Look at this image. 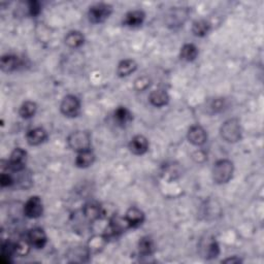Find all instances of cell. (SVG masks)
I'll use <instances>...</instances> for the list:
<instances>
[{"label":"cell","instance_id":"1","mask_svg":"<svg viewBox=\"0 0 264 264\" xmlns=\"http://www.w3.org/2000/svg\"><path fill=\"white\" fill-rule=\"evenodd\" d=\"M234 172V165L228 159H221L214 164L213 179L215 183L222 185L228 183Z\"/></svg>","mask_w":264,"mask_h":264},{"label":"cell","instance_id":"2","mask_svg":"<svg viewBox=\"0 0 264 264\" xmlns=\"http://www.w3.org/2000/svg\"><path fill=\"white\" fill-rule=\"evenodd\" d=\"M222 139L229 142L234 143L242 139V126L239 120L236 118L229 119L223 123L220 129Z\"/></svg>","mask_w":264,"mask_h":264},{"label":"cell","instance_id":"3","mask_svg":"<svg viewBox=\"0 0 264 264\" xmlns=\"http://www.w3.org/2000/svg\"><path fill=\"white\" fill-rule=\"evenodd\" d=\"M68 147L76 151L77 153L91 149V135L87 131H75L70 133L67 138Z\"/></svg>","mask_w":264,"mask_h":264},{"label":"cell","instance_id":"4","mask_svg":"<svg viewBox=\"0 0 264 264\" xmlns=\"http://www.w3.org/2000/svg\"><path fill=\"white\" fill-rule=\"evenodd\" d=\"M113 14V6L109 3H95L88 11V18L93 24H99L108 20Z\"/></svg>","mask_w":264,"mask_h":264},{"label":"cell","instance_id":"5","mask_svg":"<svg viewBox=\"0 0 264 264\" xmlns=\"http://www.w3.org/2000/svg\"><path fill=\"white\" fill-rule=\"evenodd\" d=\"M60 110L62 115L68 118H75L81 111V101L75 95H67L61 101Z\"/></svg>","mask_w":264,"mask_h":264},{"label":"cell","instance_id":"6","mask_svg":"<svg viewBox=\"0 0 264 264\" xmlns=\"http://www.w3.org/2000/svg\"><path fill=\"white\" fill-rule=\"evenodd\" d=\"M26 163L27 152L22 148H17L12 152L10 160L7 161V167L15 172H21L25 170Z\"/></svg>","mask_w":264,"mask_h":264},{"label":"cell","instance_id":"7","mask_svg":"<svg viewBox=\"0 0 264 264\" xmlns=\"http://www.w3.org/2000/svg\"><path fill=\"white\" fill-rule=\"evenodd\" d=\"M44 212V204L42 198L38 196H31L24 204V215L29 219H37Z\"/></svg>","mask_w":264,"mask_h":264},{"label":"cell","instance_id":"8","mask_svg":"<svg viewBox=\"0 0 264 264\" xmlns=\"http://www.w3.org/2000/svg\"><path fill=\"white\" fill-rule=\"evenodd\" d=\"M27 238L31 247L35 248V249H43L47 242V237L45 230L41 227H34L30 229L27 234Z\"/></svg>","mask_w":264,"mask_h":264},{"label":"cell","instance_id":"9","mask_svg":"<svg viewBox=\"0 0 264 264\" xmlns=\"http://www.w3.org/2000/svg\"><path fill=\"white\" fill-rule=\"evenodd\" d=\"M187 138L189 142H191L192 145L194 146H202L206 142L207 140V134L206 131L204 130V128L199 125H193L190 127V129L188 130Z\"/></svg>","mask_w":264,"mask_h":264},{"label":"cell","instance_id":"10","mask_svg":"<svg viewBox=\"0 0 264 264\" xmlns=\"http://www.w3.org/2000/svg\"><path fill=\"white\" fill-rule=\"evenodd\" d=\"M129 150L134 155H143L146 154L149 150V140L143 135H135L129 142Z\"/></svg>","mask_w":264,"mask_h":264},{"label":"cell","instance_id":"11","mask_svg":"<svg viewBox=\"0 0 264 264\" xmlns=\"http://www.w3.org/2000/svg\"><path fill=\"white\" fill-rule=\"evenodd\" d=\"M146 19V14L140 10H134L128 12L123 20V25L130 28H137L142 25L143 21Z\"/></svg>","mask_w":264,"mask_h":264},{"label":"cell","instance_id":"12","mask_svg":"<svg viewBox=\"0 0 264 264\" xmlns=\"http://www.w3.org/2000/svg\"><path fill=\"white\" fill-rule=\"evenodd\" d=\"M47 139V131L42 127H36L30 129L26 134V140L29 146L36 147L42 145Z\"/></svg>","mask_w":264,"mask_h":264},{"label":"cell","instance_id":"13","mask_svg":"<svg viewBox=\"0 0 264 264\" xmlns=\"http://www.w3.org/2000/svg\"><path fill=\"white\" fill-rule=\"evenodd\" d=\"M83 213H84L85 217L91 222L96 221V220H99V219H101L102 217H105V216H106L105 209H103V207L100 204L96 203V202L87 203L84 206Z\"/></svg>","mask_w":264,"mask_h":264},{"label":"cell","instance_id":"14","mask_svg":"<svg viewBox=\"0 0 264 264\" xmlns=\"http://www.w3.org/2000/svg\"><path fill=\"white\" fill-rule=\"evenodd\" d=\"M125 218L129 224L130 228H137L140 226L141 224L145 221V214L141 210H140L139 207L131 206L129 210L126 212Z\"/></svg>","mask_w":264,"mask_h":264},{"label":"cell","instance_id":"15","mask_svg":"<svg viewBox=\"0 0 264 264\" xmlns=\"http://www.w3.org/2000/svg\"><path fill=\"white\" fill-rule=\"evenodd\" d=\"M21 65L22 60L18 56L13 54H6L2 56L1 62H0V66H1V69L4 73H13V71L17 70Z\"/></svg>","mask_w":264,"mask_h":264},{"label":"cell","instance_id":"16","mask_svg":"<svg viewBox=\"0 0 264 264\" xmlns=\"http://www.w3.org/2000/svg\"><path fill=\"white\" fill-rule=\"evenodd\" d=\"M149 100L152 106L161 108L166 106L170 101V95L167 94L165 90L162 89H157L152 91L149 95Z\"/></svg>","mask_w":264,"mask_h":264},{"label":"cell","instance_id":"17","mask_svg":"<svg viewBox=\"0 0 264 264\" xmlns=\"http://www.w3.org/2000/svg\"><path fill=\"white\" fill-rule=\"evenodd\" d=\"M95 161V155L90 150L79 152L76 158V166L78 169H87L90 167Z\"/></svg>","mask_w":264,"mask_h":264},{"label":"cell","instance_id":"18","mask_svg":"<svg viewBox=\"0 0 264 264\" xmlns=\"http://www.w3.org/2000/svg\"><path fill=\"white\" fill-rule=\"evenodd\" d=\"M138 68V64L132 59H125L122 60L118 64L117 67V74L120 78H126L129 77L131 74H133Z\"/></svg>","mask_w":264,"mask_h":264},{"label":"cell","instance_id":"19","mask_svg":"<svg viewBox=\"0 0 264 264\" xmlns=\"http://www.w3.org/2000/svg\"><path fill=\"white\" fill-rule=\"evenodd\" d=\"M66 46H68L71 49H78V47H82L85 43V36L82 32L73 30L69 31L66 34L65 38H64Z\"/></svg>","mask_w":264,"mask_h":264},{"label":"cell","instance_id":"20","mask_svg":"<svg viewBox=\"0 0 264 264\" xmlns=\"http://www.w3.org/2000/svg\"><path fill=\"white\" fill-rule=\"evenodd\" d=\"M114 119L117 125L124 127L132 121V114L125 107H119L114 113Z\"/></svg>","mask_w":264,"mask_h":264},{"label":"cell","instance_id":"21","mask_svg":"<svg viewBox=\"0 0 264 264\" xmlns=\"http://www.w3.org/2000/svg\"><path fill=\"white\" fill-rule=\"evenodd\" d=\"M108 242L109 238L105 234L94 235L93 237L90 238L89 243H88L87 249L89 251V253H98L105 248Z\"/></svg>","mask_w":264,"mask_h":264},{"label":"cell","instance_id":"22","mask_svg":"<svg viewBox=\"0 0 264 264\" xmlns=\"http://www.w3.org/2000/svg\"><path fill=\"white\" fill-rule=\"evenodd\" d=\"M211 30V24L206 20H196L193 24H192V32L197 37H203Z\"/></svg>","mask_w":264,"mask_h":264},{"label":"cell","instance_id":"23","mask_svg":"<svg viewBox=\"0 0 264 264\" xmlns=\"http://www.w3.org/2000/svg\"><path fill=\"white\" fill-rule=\"evenodd\" d=\"M181 59L187 62L194 61L198 56L197 47L193 44H186L182 47L181 49Z\"/></svg>","mask_w":264,"mask_h":264},{"label":"cell","instance_id":"24","mask_svg":"<svg viewBox=\"0 0 264 264\" xmlns=\"http://www.w3.org/2000/svg\"><path fill=\"white\" fill-rule=\"evenodd\" d=\"M139 251L142 256H150L155 251V245L153 239L149 236H142L139 242Z\"/></svg>","mask_w":264,"mask_h":264},{"label":"cell","instance_id":"25","mask_svg":"<svg viewBox=\"0 0 264 264\" xmlns=\"http://www.w3.org/2000/svg\"><path fill=\"white\" fill-rule=\"evenodd\" d=\"M37 111V105L33 101H25L23 105L20 107L19 109V115L23 119H30L34 117Z\"/></svg>","mask_w":264,"mask_h":264},{"label":"cell","instance_id":"26","mask_svg":"<svg viewBox=\"0 0 264 264\" xmlns=\"http://www.w3.org/2000/svg\"><path fill=\"white\" fill-rule=\"evenodd\" d=\"M30 247H31V245L28 241V238L27 239L21 238L17 243H15L16 254L19 255V256H25L28 254V252L30 250Z\"/></svg>","mask_w":264,"mask_h":264},{"label":"cell","instance_id":"27","mask_svg":"<svg viewBox=\"0 0 264 264\" xmlns=\"http://www.w3.org/2000/svg\"><path fill=\"white\" fill-rule=\"evenodd\" d=\"M151 85V79L147 76H142L138 78L134 82V88L138 91H145Z\"/></svg>","mask_w":264,"mask_h":264},{"label":"cell","instance_id":"28","mask_svg":"<svg viewBox=\"0 0 264 264\" xmlns=\"http://www.w3.org/2000/svg\"><path fill=\"white\" fill-rule=\"evenodd\" d=\"M220 253V248L218 243L216 241H213L209 243L206 248V257L207 258H216Z\"/></svg>","mask_w":264,"mask_h":264},{"label":"cell","instance_id":"29","mask_svg":"<svg viewBox=\"0 0 264 264\" xmlns=\"http://www.w3.org/2000/svg\"><path fill=\"white\" fill-rule=\"evenodd\" d=\"M28 10H29V14L32 16V17H36L42 12V5L39 1H29L28 2Z\"/></svg>","mask_w":264,"mask_h":264},{"label":"cell","instance_id":"30","mask_svg":"<svg viewBox=\"0 0 264 264\" xmlns=\"http://www.w3.org/2000/svg\"><path fill=\"white\" fill-rule=\"evenodd\" d=\"M14 183L15 181L10 173H6V172L1 173V177H0V185H1L2 188L11 187L14 185Z\"/></svg>","mask_w":264,"mask_h":264},{"label":"cell","instance_id":"31","mask_svg":"<svg viewBox=\"0 0 264 264\" xmlns=\"http://www.w3.org/2000/svg\"><path fill=\"white\" fill-rule=\"evenodd\" d=\"M224 107H225V101L222 98H216L210 105V109L213 110V113H218V111L223 110Z\"/></svg>","mask_w":264,"mask_h":264},{"label":"cell","instance_id":"32","mask_svg":"<svg viewBox=\"0 0 264 264\" xmlns=\"http://www.w3.org/2000/svg\"><path fill=\"white\" fill-rule=\"evenodd\" d=\"M224 262H225V263H241V262H242V260L239 259V258L233 257V258H229V259L224 260Z\"/></svg>","mask_w":264,"mask_h":264}]
</instances>
